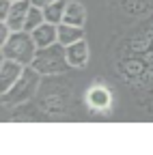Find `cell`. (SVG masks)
<instances>
[{
  "label": "cell",
  "mask_w": 153,
  "mask_h": 155,
  "mask_svg": "<svg viewBox=\"0 0 153 155\" xmlns=\"http://www.w3.org/2000/svg\"><path fill=\"white\" fill-rule=\"evenodd\" d=\"M30 7H32V2H30V0H17V2H13V7H11V11H9L7 19H5V22L9 24V28H11L13 32H17V30H24L26 15H28Z\"/></svg>",
  "instance_id": "obj_7"
},
{
  "label": "cell",
  "mask_w": 153,
  "mask_h": 155,
  "mask_svg": "<svg viewBox=\"0 0 153 155\" xmlns=\"http://www.w3.org/2000/svg\"><path fill=\"white\" fill-rule=\"evenodd\" d=\"M30 67H35L41 75L65 73L67 69H71V65L67 61V48L63 43H58V41H56L54 45H48V48H39Z\"/></svg>",
  "instance_id": "obj_1"
},
{
  "label": "cell",
  "mask_w": 153,
  "mask_h": 155,
  "mask_svg": "<svg viewBox=\"0 0 153 155\" xmlns=\"http://www.w3.org/2000/svg\"><path fill=\"white\" fill-rule=\"evenodd\" d=\"M45 22V15H43V9H39V7H30V11H28V15H26V24H24V30L26 32H32L35 28H39L41 24Z\"/></svg>",
  "instance_id": "obj_12"
},
{
  "label": "cell",
  "mask_w": 153,
  "mask_h": 155,
  "mask_svg": "<svg viewBox=\"0 0 153 155\" xmlns=\"http://www.w3.org/2000/svg\"><path fill=\"white\" fill-rule=\"evenodd\" d=\"M63 22L71 24V26L84 28V24H86V9H84V5L78 2V0H67V9H65Z\"/></svg>",
  "instance_id": "obj_9"
},
{
  "label": "cell",
  "mask_w": 153,
  "mask_h": 155,
  "mask_svg": "<svg viewBox=\"0 0 153 155\" xmlns=\"http://www.w3.org/2000/svg\"><path fill=\"white\" fill-rule=\"evenodd\" d=\"M37 43L30 32L26 30H17L9 37V41L5 45H0V52H2V58H11V61H17L22 65H32L35 54H37Z\"/></svg>",
  "instance_id": "obj_2"
},
{
  "label": "cell",
  "mask_w": 153,
  "mask_h": 155,
  "mask_svg": "<svg viewBox=\"0 0 153 155\" xmlns=\"http://www.w3.org/2000/svg\"><path fill=\"white\" fill-rule=\"evenodd\" d=\"M84 39V28L80 26H71V24H58V43H63L65 48L75 43V41H82Z\"/></svg>",
  "instance_id": "obj_10"
},
{
  "label": "cell",
  "mask_w": 153,
  "mask_h": 155,
  "mask_svg": "<svg viewBox=\"0 0 153 155\" xmlns=\"http://www.w3.org/2000/svg\"><path fill=\"white\" fill-rule=\"evenodd\" d=\"M86 104L95 112H106L110 110V104H112V93L101 84H95L86 91Z\"/></svg>",
  "instance_id": "obj_5"
},
{
  "label": "cell",
  "mask_w": 153,
  "mask_h": 155,
  "mask_svg": "<svg viewBox=\"0 0 153 155\" xmlns=\"http://www.w3.org/2000/svg\"><path fill=\"white\" fill-rule=\"evenodd\" d=\"M11 35H13V30L9 28V24H7V22H0V45H5V43L9 41Z\"/></svg>",
  "instance_id": "obj_13"
},
{
  "label": "cell",
  "mask_w": 153,
  "mask_h": 155,
  "mask_svg": "<svg viewBox=\"0 0 153 155\" xmlns=\"http://www.w3.org/2000/svg\"><path fill=\"white\" fill-rule=\"evenodd\" d=\"M24 69L26 65L11 61V58H2V63H0V95H5L7 91L13 88V84L22 78Z\"/></svg>",
  "instance_id": "obj_4"
},
{
  "label": "cell",
  "mask_w": 153,
  "mask_h": 155,
  "mask_svg": "<svg viewBox=\"0 0 153 155\" xmlns=\"http://www.w3.org/2000/svg\"><path fill=\"white\" fill-rule=\"evenodd\" d=\"M11 2H17V0H11Z\"/></svg>",
  "instance_id": "obj_16"
},
{
  "label": "cell",
  "mask_w": 153,
  "mask_h": 155,
  "mask_svg": "<svg viewBox=\"0 0 153 155\" xmlns=\"http://www.w3.org/2000/svg\"><path fill=\"white\" fill-rule=\"evenodd\" d=\"M88 58H91V48L86 43V39L67 45V61L73 69H84L88 65Z\"/></svg>",
  "instance_id": "obj_6"
},
{
  "label": "cell",
  "mask_w": 153,
  "mask_h": 155,
  "mask_svg": "<svg viewBox=\"0 0 153 155\" xmlns=\"http://www.w3.org/2000/svg\"><path fill=\"white\" fill-rule=\"evenodd\" d=\"M39 78H41V73L28 65L24 69L22 78L13 84V88L7 91L5 95H0L2 97V106H17V104H26L28 99H32L37 91H39Z\"/></svg>",
  "instance_id": "obj_3"
},
{
  "label": "cell",
  "mask_w": 153,
  "mask_h": 155,
  "mask_svg": "<svg viewBox=\"0 0 153 155\" xmlns=\"http://www.w3.org/2000/svg\"><path fill=\"white\" fill-rule=\"evenodd\" d=\"M30 2H32L35 7H39V9H45L48 5H52V2H56V0H30Z\"/></svg>",
  "instance_id": "obj_15"
},
{
  "label": "cell",
  "mask_w": 153,
  "mask_h": 155,
  "mask_svg": "<svg viewBox=\"0 0 153 155\" xmlns=\"http://www.w3.org/2000/svg\"><path fill=\"white\" fill-rule=\"evenodd\" d=\"M11 7H13L11 0H0V22H5V19H7V15H9V11H11Z\"/></svg>",
  "instance_id": "obj_14"
},
{
  "label": "cell",
  "mask_w": 153,
  "mask_h": 155,
  "mask_svg": "<svg viewBox=\"0 0 153 155\" xmlns=\"http://www.w3.org/2000/svg\"><path fill=\"white\" fill-rule=\"evenodd\" d=\"M30 35L35 39L37 48H48V45H54L56 41H58V26H54L50 22H43L39 28H35Z\"/></svg>",
  "instance_id": "obj_8"
},
{
  "label": "cell",
  "mask_w": 153,
  "mask_h": 155,
  "mask_svg": "<svg viewBox=\"0 0 153 155\" xmlns=\"http://www.w3.org/2000/svg\"><path fill=\"white\" fill-rule=\"evenodd\" d=\"M65 9H67V0H56V2L48 5L43 9V15H45V22L58 26L63 24V17H65Z\"/></svg>",
  "instance_id": "obj_11"
}]
</instances>
